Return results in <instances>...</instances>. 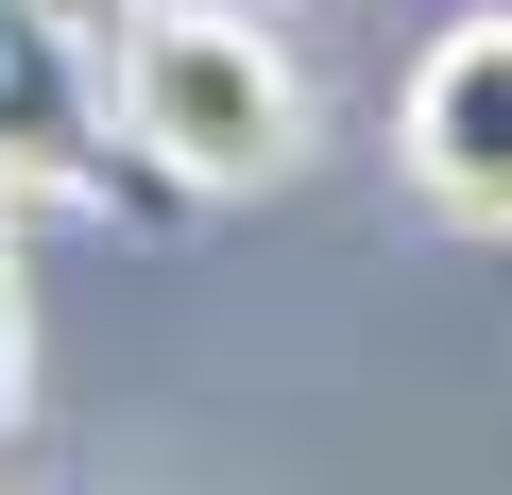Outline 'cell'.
I'll list each match as a JSON object with an SVG mask.
<instances>
[{
  "label": "cell",
  "instance_id": "obj_1",
  "mask_svg": "<svg viewBox=\"0 0 512 495\" xmlns=\"http://www.w3.org/2000/svg\"><path fill=\"white\" fill-rule=\"evenodd\" d=\"M120 137L171 171V205H239L308 154V69L256 0H137L120 18Z\"/></svg>",
  "mask_w": 512,
  "mask_h": 495
},
{
  "label": "cell",
  "instance_id": "obj_3",
  "mask_svg": "<svg viewBox=\"0 0 512 495\" xmlns=\"http://www.w3.org/2000/svg\"><path fill=\"white\" fill-rule=\"evenodd\" d=\"M393 154L444 222H495L512 239V0L495 18H444L410 52V103H393Z\"/></svg>",
  "mask_w": 512,
  "mask_h": 495
},
{
  "label": "cell",
  "instance_id": "obj_5",
  "mask_svg": "<svg viewBox=\"0 0 512 495\" xmlns=\"http://www.w3.org/2000/svg\"><path fill=\"white\" fill-rule=\"evenodd\" d=\"M52 18H86V35H120V18H137V0H52Z\"/></svg>",
  "mask_w": 512,
  "mask_h": 495
},
{
  "label": "cell",
  "instance_id": "obj_4",
  "mask_svg": "<svg viewBox=\"0 0 512 495\" xmlns=\"http://www.w3.org/2000/svg\"><path fill=\"white\" fill-rule=\"evenodd\" d=\"M18 410H35V325H18V239H0V444H18Z\"/></svg>",
  "mask_w": 512,
  "mask_h": 495
},
{
  "label": "cell",
  "instance_id": "obj_2",
  "mask_svg": "<svg viewBox=\"0 0 512 495\" xmlns=\"http://www.w3.org/2000/svg\"><path fill=\"white\" fill-rule=\"evenodd\" d=\"M86 52H103L86 18L0 0V205H18V188H52V205H171V171L120 137V86Z\"/></svg>",
  "mask_w": 512,
  "mask_h": 495
}]
</instances>
